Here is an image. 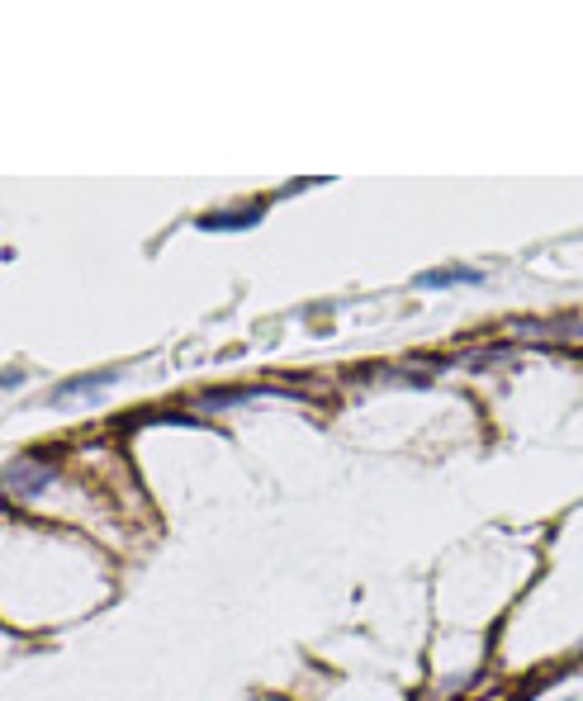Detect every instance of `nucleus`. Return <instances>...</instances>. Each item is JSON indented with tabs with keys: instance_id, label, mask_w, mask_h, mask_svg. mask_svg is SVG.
Listing matches in <instances>:
<instances>
[{
	"instance_id": "f03ea898",
	"label": "nucleus",
	"mask_w": 583,
	"mask_h": 701,
	"mask_svg": "<svg viewBox=\"0 0 583 701\" xmlns=\"http://www.w3.org/2000/svg\"><path fill=\"white\" fill-rule=\"evenodd\" d=\"M119 379H124V370H91V375H67L62 384H53V389H48V408H67L72 398H81V403H86V398H100L105 389H114Z\"/></svg>"
},
{
	"instance_id": "423d86ee",
	"label": "nucleus",
	"mask_w": 583,
	"mask_h": 701,
	"mask_svg": "<svg viewBox=\"0 0 583 701\" xmlns=\"http://www.w3.org/2000/svg\"><path fill=\"white\" fill-rule=\"evenodd\" d=\"M19 384H24V370H10V375H0V389H5V394H15Z\"/></svg>"
},
{
	"instance_id": "20e7f679",
	"label": "nucleus",
	"mask_w": 583,
	"mask_h": 701,
	"mask_svg": "<svg viewBox=\"0 0 583 701\" xmlns=\"http://www.w3.org/2000/svg\"><path fill=\"white\" fill-rule=\"evenodd\" d=\"M418 289H451V285H484V270L474 266H441V270H422L418 280H413Z\"/></svg>"
},
{
	"instance_id": "7ed1b4c3",
	"label": "nucleus",
	"mask_w": 583,
	"mask_h": 701,
	"mask_svg": "<svg viewBox=\"0 0 583 701\" xmlns=\"http://www.w3.org/2000/svg\"><path fill=\"white\" fill-rule=\"evenodd\" d=\"M261 214H266V204L237 209V214H204V218H195V223H200V233H247V228L261 223Z\"/></svg>"
},
{
	"instance_id": "39448f33",
	"label": "nucleus",
	"mask_w": 583,
	"mask_h": 701,
	"mask_svg": "<svg viewBox=\"0 0 583 701\" xmlns=\"http://www.w3.org/2000/svg\"><path fill=\"white\" fill-rule=\"evenodd\" d=\"M280 389H214V394H200L195 398V408L204 413H223V408H237V403H256V398H271Z\"/></svg>"
},
{
	"instance_id": "f257e3e1",
	"label": "nucleus",
	"mask_w": 583,
	"mask_h": 701,
	"mask_svg": "<svg viewBox=\"0 0 583 701\" xmlns=\"http://www.w3.org/2000/svg\"><path fill=\"white\" fill-rule=\"evenodd\" d=\"M53 484H57V465L53 460L43 465V455H19V460L5 465V493L15 503H29V498H38L43 488H53Z\"/></svg>"
}]
</instances>
